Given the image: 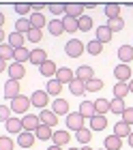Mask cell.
Listing matches in <instances>:
<instances>
[{
    "instance_id": "cell-1",
    "label": "cell",
    "mask_w": 133,
    "mask_h": 150,
    "mask_svg": "<svg viewBox=\"0 0 133 150\" xmlns=\"http://www.w3.org/2000/svg\"><path fill=\"white\" fill-rule=\"evenodd\" d=\"M84 50H86V45H84L80 39H69L67 45H65V54H67L69 58H78V56H82Z\"/></svg>"
},
{
    "instance_id": "cell-2",
    "label": "cell",
    "mask_w": 133,
    "mask_h": 150,
    "mask_svg": "<svg viewBox=\"0 0 133 150\" xmlns=\"http://www.w3.org/2000/svg\"><path fill=\"white\" fill-rule=\"evenodd\" d=\"M28 107H32V101H30V97H26V94H19L17 99L11 101V110L15 112V114H24L26 116Z\"/></svg>"
},
{
    "instance_id": "cell-3",
    "label": "cell",
    "mask_w": 133,
    "mask_h": 150,
    "mask_svg": "<svg viewBox=\"0 0 133 150\" xmlns=\"http://www.w3.org/2000/svg\"><path fill=\"white\" fill-rule=\"evenodd\" d=\"M84 120H86V118H84L80 112H71V114L67 116V129L78 133L80 129H84Z\"/></svg>"
},
{
    "instance_id": "cell-4",
    "label": "cell",
    "mask_w": 133,
    "mask_h": 150,
    "mask_svg": "<svg viewBox=\"0 0 133 150\" xmlns=\"http://www.w3.org/2000/svg\"><path fill=\"white\" fill-rule=\"evenodd\" d=\"M30 101H32L34 107H39V110H47L45 105L50 103V94H47V90H34L32 97H30Z\"/></svg>"
},
{
    "instance_id": "cell-5",
    "label": "cell",
    "mask_w": 133,
    "mask_h": 150,
    "mask_svg": "<svg viewBox=\"0 0 133 150\" xmlns=\"http://www.w3.org/2000/svg\"><path fill=\"white\" fill-rule=\"evenodd\" d=\"M2 94H4V99H9V101H13V99H17L19 94V81H15V79H9L4 84V90H2Z\"/></svg>"
},
{
    "instance_id": "cell-6",
    "label": "cell",
    "mask_w": 133,
    "mask_h": 150,
    "mask_svg": "<svg viewBox=\"0 0 133 150\" xmlns=\"http://www.w3.org/2000/svg\"><path fill=\"white\" fill-rule=\"evenodd\" d=\"M22 125H24V131L37 133V129L41 127V120H39V116H34V114H26L22 118Z\"/></svg>"
},
{
    "instance_id": "cell-7",
    "label": "cell",
    "mask_w": 133,
    "mask_h": 150,
    "mask_svg": "<svg viewBox=\"0 0 133 150\" xmlns=\"http://www.w3.org/2000/svg\"><path fill=\"white\" fill-rule=\"evenodd\" d=\"M56 79H58L62 86H65V84H71V81L75 79V71L69 69V67H60L58 73H56Z\"/></svg>"
},
{
    "instance_id": "cell-8",
    "label": "cell",
    "mask_w": 133,
    "mask_h": 150,
    "mask_svg": "<svg viewBox=\"0 0 133 150\" xmlns=\"http://www.w3.org/2000/svg\"><path fill=\"white\" fill-rule=\"evenodd\" d=\"M39 120H41V125H47V127H56L58 125V116H56L52 110H41L39 112Z\"/></svg>"
},
{
    "instance_id": "cell-9",
    "label": "cell",
    "mask_w": 133,
    "mask_h": 150,
    "mask_svg": "<svg viewBox=\"0 0 133 150\" xmlns=\"http://www.w3.org/2000/svg\"><path fill=\"white\" fill-rule=\"evenodd\" d=\"M86 120H92L97 116V110H95V101H82L80 103V110H78Z\"/></svg>"
},
{
    "instance_id": "cell-10",
    "label": "cell",
    "mask_w": 133,
    "mask_h": 150,
    "mask_svg": "<svg viewBox=\"0 0 133 150\" xmlns=\"http://www.w3.org/2000/svg\"><path fill=\"white\" fill-rule=\"evenodd\" d=\"M114 75H116L118 81H124V84H129V81H131V67L120 62V64L114 69Z\"/></svg>"
},
{
    "instance_id": "cell-11",
    "label": "cell",
    "mask_w": 133,
    "mask_h": 150,
    "mask_svg": "<svg viewBox=\"0 0 133 150\" xmlns=\"http://www.w3.org/2000/svg\"><path fill=\"white\" fill-rule=\"evenodd\" d=\"M39 73L43 75V77L54 79V77H56V73H58V67H56L54 60H47V62H43V64L39 67Z\"/></svg>"
},
{
    "instance_id": "cell-12",
    "label": "cell",
    "mask_w": 133,
    "mask_h": 150,
    "mask_svg": "<svg viewBox=\"0 0 133 150\" xmlns=\"http://www.w3.org/2000/svg\"><path fill=\"white\" fill-rule=\"evenodd\" d=\"M34 142H37V135L30 131H22L17 135V146H22V148H32Z\"/></svg>"
},
{
    "instance_id": "cell-13",
    "label": "cell",
    "mask_w": 133,
    "mask_h": 150,
    "mask_svg": "<svg viewBox=\"0 0 133 150\" xmlns=\"http://www.w3.org/2000/svg\"><path fill=\"white\" fill-rule=\"evenodd\" d=\"M52 112L56 116H69V114H71V112H69V103H67L65 99H60V97L52 103Z\"/></svg>"
},
{
    "instance_id": "cell-14",
    "label": "cell",
    "mask_w": 133,
    "mask_h": 150,
    "mask_svg": "<svg viewBox=\"0 0 133 150\" xmlns=\"http://www.w3.org/2000/svg\"><path fill=\"white\" fill-rule=\"evenodd\" d=\"M26 75V67L24 64H19V62H13V64H9V79H15V81H19Z\"/></svg>"
},
{
    "instance_id": "cell-15",
    "label": "cell",
    "mask_w": 133,
    "mask_h": 150,
    "mask_svg": "<svg viewBox=\"0 0 133 150\" xmlns=\"http://www.w3.org/2000/svg\"><path fill=\"white\" fill-rule=\"evenodd\" d=\"M75 77H78V79H82V81H86V84H88L90 79H95V71H92V67H88V64H82L80 69L75 71Z\"/></svg>"
},
{
    "instance_id": "cell-16",
    "label": "cell",
    "mask_w": 133,
    "mask_h": 150,
    "mask_svg": "<svg viewBox=\"0 0 133 150\" xmlns=\"http://www.w3.org/2000/svg\"><path fill=\"white\" fill-rule=\"evenodd\" d=\"M118 58L122 64H129L133 60V45H120L118 47Z\"/></svg>"
},
{
    "instance_id": "cell-17",
    "label": "cell",
    "mask_w": 133,
    "mask_h": 150,
    "mask_svg": "<svg viewBox=\"0 0 133 150\" xmlns=\"http://www.w3.org/2000/svg\"><path fill=\"white\" fill-rule=\"evenodd\" d=\"M30 62H32V64H37V67H41L43 62H47V52H45V50H41V47L32 50V52H30Z\"/></svg>"
},
{
    "instance_id": "cell-18",
    "label": "cell",
    "mask_w": 133,
    "mask_h": 150,
    "mask_svg": "<svg viewBox=\"0 0 133 150\" xmlns=\"http://www.w3.org/2000/svg\"><path fill=\"white\" fill-rule=\"evenodd\" d=\"M103 146H105V150H120L122 148V139L112 133V135H107V137L103 139Z\"/></svg>"
},
{
    "instance_id": "cell-19",
    "label": "cell",
    "mask_w": 133,
    "mask_h": 150,
    "mask_svg": "<svg viewBox=\"0 0 133 150\" xmlns=\"http://www.w3.org/2000/svg\"><path fill=\"white\" fill-rule=\"evenodd\" d=\"M4 129L9 131V135H13V133L19 135V133L24 131V125H22V120H19V118H11V120L4 122Z\"/></svg>"
},
{
    "instance_id": "cell-20",
    "label": "cell",
    "mask_w": 133,
    "mask_h": 150,
    "mask_svg": "<svg viewBox=\"0 0 133 150\" xmlns=\"http://www.w3.org/2000/svg\"><path fill=\"white\" fill-rule=\"evenodd\" d=\"M95 35H97V37H95L97 41H101V43L105 45L107 41H112V35H114V32H112V30L107 28V24H103V26H99V28H97Z\"/></svg>"
},
{
    "instance_id": "cell-21",
    "label": "cell",
    "mask_w": 133,
    "mask_h": 150,
    "mask_svg": "<svg viewBox=\"0 0 133 150\" xmlns=\"http://www.w3.org/2000/svg\"><path fill=\"white\" fill-rule=\"evenodd\" d=\"M114 135H118V137H120V139L129 137V135H131V125H127V122H124V120L116 122V125H114Z\"/></svg>"
},
{
    "instance_id": "cell-22",
    "label": "cell",
    "mask_w": 133,
    "mask_h": 150,
    "mask_svg": "<svg viewBox=\"0 0 133 150\" xmlns=\"http://www.w3.org/2000/svg\"><path fill=\"white\" fill-rule=\"evenodd\" d=\"M26 35H19V32H11L9 35V45L13 50H19V47H26Z\"/></svg>"
},
{
    "instance_id": "cell-23",
    "label": "cell",
    "mask_w": 133,
    "mask_h": 150,
    "mask_svg": "<svg viewBox=\"0 0 133 150\" xmlns=\"http://www.w3.org/2000/svg\"><path fill=\"white\" fill-rule=\"evenodd\" d=\"M28 19H30L32 28H39V30L45 28V17H43V13H41V11H32V15L28 17Z\"/></svg>"
},
{
    "instance_id": "cell-24",
    "label": "cell",
    "mask_w": 133,
    "mask_h": 150,
    "mask_svg": "<svg viewBox=\"0 0 133 150\" xmlns=\"http://www.w3.org/2000/svg\"><path fill=\"white\" fill-rule=\"evenodd\" d=\"M45 90H47V94H50V97H56V99H58V97H60V90H62V84H60V81L54 77V79H50V81H47Z\"/></svg>"
},
{
    "instance_id": "cell-25",
    "label": "cell",
    "mask_w": 133,
    "mask_h": 150,
    "mask_svg": "<svg viewBox=\"0 0 133 150\" xmlns=\"http://www.w3.org/2000/svg\"><path fill=\"white\" fill-rule=\"evenodd\" d=\"M52 142L56 146H67L69 142H71V135H69V131H54Z\"/></svg>"
},
{
    "instance_id": "cell-26",
    "label": "cell",
    "mask_w": 133,
    "mask_h": 150,
    "mask_svg": "<svg viewBox=\"0 0 133 150\" xmlns=\"http://www.w3.org/2000/svg\"><path fill=\"white\" fill-rule=\"evenodd\" d=\"M95 110H97L99 116H105L107 112H112V101H107V99H97L95 101Z\"/></svg>"
},
{
    "instance_id": "cell-27",
    "label": "cell",
    "mask_w": 133,
    "mask_h": 150,
    "mask_svg": "<svg viewBox=\"0 0 133 150\" xmlns=\"http://www.w3.org/2000/svg\"><path fill=\"white\" fill-rule=\"evenodd\" d=\"M37 139H41V142H47V139H52L54 137V129L52 127H47V125H41L39 129H37Z\"/></svg>"
},
{
    "instance_id": "cell-28",
    "label": "cell",
    "mask_w": 133,
    "mask_h": 150,
    "mask_svg": "<svg viewBox=\"0 0 133 150\" xmlns=\"http://www.w3.org/2000/svg\"><path fill=\"white\" fill-rule=\"evenodd\" d=\"M69 90H71V92L75 94V97H82V94L86 92V81H82V79L75 77V79L71 81V84H69Z\"/></svg>"
},
{
    "instance_id": "cell-29",
    "label": "cell",
    "mask_w": 133,
    "mask_h": 150,
    "mask_svg": "<svg viewBox=\"0 0 133 150\" xmlns=\"http://www.w3.org/2000/svg\"><path fill=\"white\" fill-rule=\"evenodd\" d=\"M62 26H65V32H71V35L80 30L78 19H75V17H69V15H65V17H62Z\"/></svg>"
},
{
    "instance_id": "cell-30",
    "label": "cell",
    "mask_w": 133,
    "mask_h": 150,
    "mask_svg": "<svg viewBox=\"0 0 133 150\" xmlns=\"http://www.w3.org/2000/svg\"><path fill=\"white\" fill-rule=\"evenodd\" d=\"M107 127V118L105 116H99L97 114L92 120H90V129H92V131H103V129Z\"/></svg>"
},
{
    "instance_id": "cell-31",
    "label": "cell",
    "mask_w": 133,
    "mask_h": 150,
    "mask_svg": "<svg viewBox=\"0 0 133 150\" xmlns=\"http://www.w3.org/2000/svg\"><path fill=\"white\" fill-rule=\"evenodd\" d=\"M75 139H78L80 144L88 146V142L92 139V129H80V131L75 133Z\"/></svg>"
},
{
    "instance_id": "cell-32",
    "label": "cell",
    "mask_w": 133,
    "mask_h": 150,
    "mask_svg": "<svg viewBox=\"0 0 133 150\" xmlns=\"http://www.w3.org/2000/svg\"><path fill=\"white\" fill-rule=\"evenodd\" d=\"M47 30H50L54 37H60L62 32H65V26H62V19H52V22L47 24Z\"/></svg>"
},
{
    "instance_id": "cell-33",
    "label": "cell",
    "mask_w": 133,
    "mask_h": 150,
    "mask_svg": "<svg viewBox=\"0 0 133 150\" xmlns=\"http://www.w3.org/2000/svg\"><path fill=\"white\" fill-rule=\"evenodd\" d=\"M30 30H32V26H30V19L22 17V19H17V22H15V32H19V35H28Z\"/></svg>"
},
{
    "instance_id": "cell-34",
    "label": "cell",
    "mask_w": 133,
    "mask_h": 150,
    "mask_svg": "<svg viewBox=\"0 0 133 150\" xmlns=\"http://www.w3.org/2000/svg\"><path fill=\"white\" fill-rule=\"evenodd\" d=\"M129 84H124V81H118V84L114 86V99H124L129 94Z\"/></svg>"
},
{
    "instance_id": "cell-35",
    "label": "cell",
    "mask_w": 133,
    "mask_h": 150,
    "mask_svg": "<svg viewBox=\"0 0 133 150\" xmlns=\"http://www.w3.org/2000/svg\"><path fill=\"white\" fill-rule=\"evenodd\" d=\"M86 52L90 54V56H99V54L103 52V43H101V41H97V39H92L86 45Z\"/></svg>"
},
{
    "instance_id": "cell-36",
    "label": "cell",
    "mask_w": 133,
    "mask_h": 150,
    "mask_svg": "<svg viewBox=\"0 0 133 150\" xmlns=\"http://www.w3.org/2000/svg\"><path fill=\"white\" fill-rule=\"evenodd\" d=\"M67 15L80 19L84 15V4H67Z\"/></svg>"
},
{
    "instance_id": "cell-37",
    "label": "cell",
    "mask_w": 133,
    "mask_h": 150,
    "mask_svg": "<svg viewBox=\"0 0 133 150\" xmlns=\"http://www.w3.org/2000/svg\"><path fill=\"white\" fill-rule=\"evenodd\" d=\"M13 60H15V62H19V64H24L26 60L30 62V52H28L26 47H19V50H15V56H13Z\"/></svg>"
},
{
    "instance_id": "cell-38",
    "label": "cell",
    "mask_w": 133,
    "mask_h": 150,
    "mask_svg": "<svg viewBox=\"0 0 133 150\" xmlns=\"http://www.w3.org/2000/svg\"><path fill=\"white\" fill-rule=\"evenodd\" d=\"M105 17L107 19H116V17H120V4H105Z\"/></svg>"
},
{
    "instance_id": "cell-39",
    "label": "cell",
    "mask_w": 133,
    "mask_h": 150,
    "mask_svg": "<svg viewBox=\"0 0 133 150\" xmlns=\"http://www.w3.org/2000/svg\"><path fill=\"white\" fill-rule=\"evenodd\" d=\"M127 112V105H124L122 99H112V114H124Z\"/></svg>"
},
{
    "instance_id": "cell-40",
    "label": "cell",
    "mask_w": 133,
    "mask_h": 150,
    "mask_svg": "<svg viewBox=\"0 0 133 150\" xmlns=\"http://www.w3.org/2000/svg\"><path fill=\"white\" fill-rule=\"evenodd\" d=\"M107 28L112 32H120L124 28V19L122 17H116V19H107Z\"/></svg>"
},
{
    "instance_id": "cell-41",
    "label": "cell",
    "mask_w": 133,
    "mask_h": 150,
    "mask_svg": "<svg viewBox=\"0 0 133 150\" xmlns=\"http://www.w3.org/2000/svg\"><path fill=\"white\" fill-rule=\"evenodd\" d=\"M78 24H80V32H88L90 28H92V17L90 15H82L78 19Z\"/></svg>"
},
{
    "instance_id": "cell-42",
    "label": "cell",
    "mask_w": 133,
    "mask_h": 150,
    "mask_svg": "<svg viewBox=\"0 0 133 150\" xmlns=\"http://www.w3.org/2000/svg\"><path fill=\"white\" fill-rule=\"evenodd\" d=\"M13 56H15V50H13L9 43H2V45H0V58H2V60H9V58H13Z\"/></svg>"
},
{
    "instance_id": "cell-43",
    "label": "cell",
    "mask_w": 133,
    "mask_h": 150,
    "mask_svg": "<svg viewBox=\"0 0 133 150\" xmlns=\"http://www.w3.org/2000/svg\"><path fill=\"white\" fill-rule=\"evenodd\" d=\"M101 88H103V79L95 77V79H90L88 84H86V92H99Z\"/></svg>"
},
{
    "instance_id": "cell-44",
    "label": "cell",
    "mask_w": 133,
    "mask_h": 150,
    "mask_svg": "<svg viewBox=\"0 0 133 150\" xmlns=\"http://www.w3.org/2000/svg\"><path fill=\"white\" fill-rule=\"evenodd\" d=\"M47 11L54 13V15H67V4H50Z\"/></svg>"
},
{
    "instance_id": "cell-45",
    "label": "cell",
    "mask_w": 133,
    "mask_h": 150,
    "mask_svg": "<svg viewBox=\"0 0 133 150\" xmlns=\"http://www.w3.org/2000/svg\"><path fill=\"white\" fill-rule=\"evenodd\" d=\"M13 146H15V142H13L9 135H2V137H0V150H13Z\"/></svg>"
},
{
    "instance_id": "cell-46",
    "label": "cell",
    "mask_w": 133,
    "mask_h": 150,
    "mask_svg": "<svg viewBox=\"0 0 133 150\" xmlns=\"http://www.w3.org/2000/svg\"><path fill=\"white\" fill-rule=\"evenodd\" d=\"M32 6L30 4H15V13L17 15H22V17H26V15H32Z\"/></svg>"
},
{
    "instance_id": "cell-47",
    "label": "cell",
    "mask_w": 133,
    "mask_h": 150,
    "mask_svg": "<svg viewBox=\"0 0 133 150\" xmlns=\"http://www.w3.org/2000/svg\"><path fill=\"white\" fill-rule=\"evenodd\" d=\"M28 41H32V43H39L41 41V37H43V30H39V28H32L30 32H28Z\"/></svg>"
},
{
    "instance_id": "cell-48",
    "label": "cell",
    "mask_w": 133,
    "mask_h": 150,
    "mask_svg": "<svg viewBox=\"0 0 133 150\" xmlns=\"http://www.w3.org/2000/svg\"><path fill=\"white\" fill-rule=\"evenodd\" d=\"M122 120L127 122V125H133V107H127V112L122 114Z\"/></svg>"
},
{
    "instance_id": "cell-49",
    "label": "cell",
    "mask_w": 133,
    "mask_h": 150,
    "mask_svg": "<svg viewBox=\"0 0 133 150\" xmlns=\"http://www.w3.org/2000/svg\"><path fill=\"white\" fill-rule=\"evenodd\" d=\"M0 118H2V122L11 120V116H9V105H2V107H0Z\"/></svg>"
},
{
    "instance_id": "cell-50",
    "label": "cell",
    "mask_w": 133,
    "mask_h": 150,
    "mask_svg": "<svg viewBox=\"0 0 133 150\" xmlns=\"http://www.w3.org/2000/svg\"><path fill=\"white\" fill-rule=\"evenodd\" d=\"M127 142H129V146L133 148V131H131V135H129V137H127Z\"/></svg>"
},
{
    "instance_id": "cell-51",
    "label": "cell",
    "mask_w": 133,
    "mask_h": 150,
    "mask_svg": "<svg viewBox=\"0 0 133 150\" xmlns=\"http://www.w3.org/2000/svg\"><path fill=\"white\" fill-rule=\"evenodd\" d=\"M47 150H62V146H56V144H52V146L47 148Z\"/></svg>"
},
{
    "instance_id": "cell-52",
    "label": "cell",
    "mask_w": 133,
    "mask_h": 150,
    "mask_svg": "<svg viewBox=\"0 0 133 150\" xmlns=\"http://www.w3.org/2000/svg\"><path fill=\"white\" fill-rule=\"evenodd\" d=\"M129 90H131V92H133V79H131V81H129Z\"/></svg>"
},
{
    "instance_id": "cell-53",
    "label": "cell",
    "mask_w": 133,
    "mask_h": 150,
    "mask_svg": "<svg viewBox=\"0 0 133 150\" xmlns=\"http://www.w3.org/2000/svg\"><path fill=\"white\" fill-rule=\"evenodd\" d=\"M80 150H92V148H90V146H84V148H80Z\"/></svg>"
},
{
    "instance_id": "cell-54",
    "label": "cell",
    "mask_w": 133,
    "mask_h": 150,
    "mask_svg": "<svg viewBox=\"0 0 133 150\" xmlns=\"http://www.w3.org/2000/svg\"><path fill=\"white\" fill-rule=\"evenodd\" d=\"M69 150H78V148H69Z\"/></svg>"
},
{
    "instance_id": "cell-55",
    "label": "cell",
    "mask_w": 133,
    "mask_h": 150,
    "mask_svg": "<svg viewBox=\"0 0 133 150\" xmlns=\"http://www.w3.org/2000/svg\"><path fill=\"white\" fill-rule=\"evenodd\" d=\"M101 150H105V148H101Z\"/></svg>"
}]
</instances>
